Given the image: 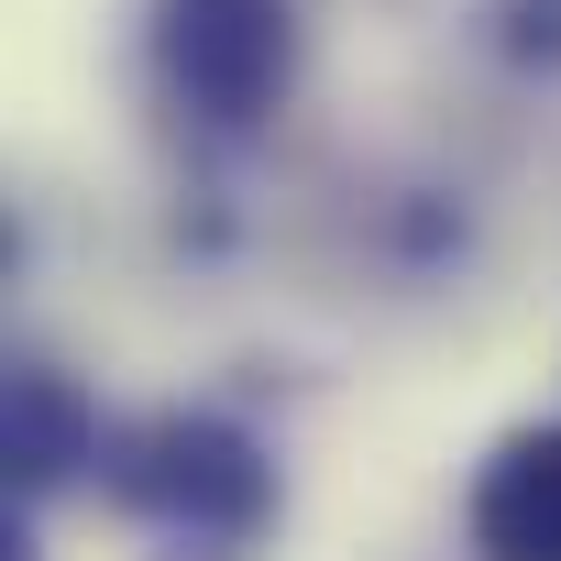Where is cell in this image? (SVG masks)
Listing matches in <instances>:
<instances>
[{"mask_svg": "<svg viewBox=\"0 0 561 561\" xmlns=\"http://www.w3.org/2000/svg\"><path fill=\"white\" fill-rule=\"evenodd\" d=\"M100 451H111V419L78 397V375L12 364V495L45 506L67 484H100Z\"/></svg>", "mask_w": 561, "mask_h": 561, "instance_id": "obj_4", "label": "cell"}, {"mask_svg": "<svg viewBox=\"0 0 561 561\" xmlns=\"http://www.w3.org/2000/svg\"><path fill=\"white\" fill-rule=\"evenodd\" d=\"M154 78L187 133H253L298 89V0H154Z\"/></svg>", "mask_w": 561, "mask_h": 561, "instance_id": "obj_2", "label": "cell"}, {"mask_svg": "<svg viewBox=\"0 0 561 561\" xmlns=\"http://www.w3.org/2000/svg\"><path fill=\"white\" fill-rule=\"evenodd\" d=\"M462 550L473 561H561V419H528L473 462Z\"/></svg>", "mask_w": 561, "mask_h": 561, "instance_id": "obj_3", "label": "cell"}, {"mask_svg": "<svg viewBox=\"0 0 561 561\" xmlns=\"http://www.w3.org/2000/svg\"><path fill=\"white\" fill-rule=\"evenodd\" d=\"M100 495L154 539V561H264L287 484L231 408H144L100 451Z\"/></svg>", "mask_w": 561, "mask_h": 561, "instance_id": "obj_1", "label": "cell"}]
</instances>
